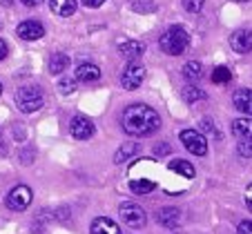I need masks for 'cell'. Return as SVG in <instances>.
Wrapping results in <instances>:
<instances>
[{"label": "cell", "mask_w": 252, "mask_h": 234, "mask_svg": "<svg viewBox=\"0 0 252 234\" xmlns=\"http://www.w3.org/2000/svg\"><path fill=\"white\" fill-rule=\"evenodd\" d=\"M121 125L129 136H150L161 127V116L150 105L134 103V105L125 107L123 116H121Z\"/></svg>", "instance_id": "1"}, {"label": "cell", "mask_w": 252, "mask_h": 234, "mask_svg": "<svg viewBox=\"0 0 252 234\" xmlns=\"http://www.w3.org/2000/svg\"><path fill=\"white\" fill-rule=\"evenodd\" d=\"M158 45H161V52H165L167 56H181L190 47V33L181 25H172L161 33Z\"/></svg>", "instance_id": "2"}, {"label": "cell", "mask_w": 252, "mask_h": 234, "mask_svg": "<svg viewBox=\"0 0 252 234\" xmlns=\"http://www.w3.org/2000/svg\"><path fill=\"white\" fill-rule=\"evenodd\" d=\"M14 100H16V107L23 114H33V112H38L45 105V91L36 85H25L16 91Z\"/></svg>", "instance_id": "3"}, {"label": "cell", "mask_w": 252, "mask_h": 234, "mask_svg": "<svg viewBox=\"0 0 252 234\" xmlns=\"http://www.w3.org/2000/svg\"><path fill=\"white\" fill-rule=\"evenodd\" d=\"M119 216H121V221H123L127 228H134V230L145 228V223H148V214H145V210H143L141 205H136V203H132V201L121 203Z\"/></svg>", "instance_id": "4"}, {"label": "cell", "mask_w": 252, "mask_h": 234, "mask_svg": "<svg viewBox=\"0 0 252 234\" xmlns=\"http://www.w3.org/2000/svg\"><path fill=\"white\" fill-rule=\"evenodd\" d=\"M32 199H33L32 187H29V185H16V187H11V190H9L5 203H7V207H9V210L25 212L29 205H32Z\"/></svg>", "instance_id": "5"}, {"label": "cell", "mask_w": 252, "mask_h": 234, "mask_svg": "<svg viewBox=\"0 0 252 234\" xmlns=\"http://www.w3.org/2000/svg\"><path fill=\"white\" fill-rule=\"evenodd\" d=\"M143 81H145V67L138 60H129L127 65H125L123 74H121V85H123V89H129V91L138 89Z\"/></svg>", "instance_id": "6"}, {"label": "cell", "mask_w": 252, "mask_h": 234, "mask_svg": "<svg viewBox=\"0 0 252 234\" xmlns=\"http://www.w3.org/2000/svg\"><path fill=\"white\" fill-rule=\"evenodd\" d=\"M181 143L186 145V149L194 156H205L208 154V141L201 132L196 129H183L181 132Z\"/></svg>", "instance_id": "7"}, {"label": "cell", "mask_w": 252, "mask_h": 234, "mask_svg": "<svg viewBox=\"0 0 252 234\" xmlns=\"http://www.w3.org/2000/svg\"><path fill=\"white\" fill-rule=\"evenodd\" d=\"M94 132H96V127H94V123H92L90 118H85V116H74L71 118V123H69V134L74 136L76 141H87V139H92L94 136Z\"/></svg>", "instance_id": "8"}, {"label": "cell", "mask_w": 252, "mask_h": 234, "mask_svg": "<svg viewBox=\"0 0 252 234\" xmlns=\"http://www.w3.org/2000/svg\"><path fill=\"white\" fill-rule=\"evenodd\" d=\"M16 33H18V38H23V40H38L45 36V27L38 20H23V23L16 27Z\"/></svg>", "instance_id": "9"}, {"label": "cell", "mask_w": 252, "mask_h": 234, "mask_svg": "<svg viewBox=\"0 0 252 234\" xmlns=\"http://www.w3.org/2000/svg\"><path fill=\"white\" fill-rule=\"evenodd\" d=\"M230 47L237 54H250L252 52V31L250 29H237L230 36Z\"/></svg>", "instance_id": "10"}, {"label": "cell", "mask_w": 252, "mask_h": 234, "mask_svg": "<svg viewBox=\"0 0 252 234\" xmlns=\"http://www.w3.org/2000/svg\"><path fill=\"white\" fill-rule=\"evenodd\" d=\"M74 78L81 81V83H96L100 78V69H98V65H94V62L83 60V62L76 65V74H74Z\"/></svg>", "instance_id": "11"}, {"label": "cell", "mask_w": 252, "mask_h": 234, "mask_svg": "<svg viewBox=\"0 0 252 234\" xmlns=\"http://www.w3.org/2000/svg\"><path fill=\"white\" fill-rule=\"evenodd\" d=\"M119 52L123 58H127V60H138V58L145 54V45L141 43V40H123V43L119 45Z\"/></svg>", "instance_id": "12"}, {"label": "cell", "mask_w": 252, "mask_h": 234, "mask_svg": "<svg viewBox=\"0 0 252 234\" xmlns=\"http://www.w3.org/2000/svg\"><path fill=\"white\" fill-rule=\"evenodd\" d=\"M179 221H181V210L179 207H163L161 212H157V223L167 230L176 228Z\"/></svg>", "instance_id": "13"}, {"label": "cell", "mask_w": 252, "mask_h": 234, "mask_svg": "<svg viewBox=\"0 0 252 234\" xmlns=\"http://www.w3.org/2000/svg\"><path fill=\"white\" fill-rule=\"evenodd\" d=\"M90 234H121V228L114 223V221L105 219V216H98V219L92 221Z\"/></svg>", "instance_id": "14"}, {"label": "cell", "mask_w": 252, "mask_h": 234, "mask_svg": "<svg viewBox=\"0 0 252 234\" xmlns=\"http://www.w3.org/2000/svg\"><path fill=\"white\" fill-rule=\"evenodd\" d=\"M232 100H234V107H237L239 112L252 116V89H239V91H234Z\"/></svg>", "instance_id": "15"}, {"label": "cell", "mask_w": 252, "mask_h": 234, "mask_svg": "<svg viewBox=\"0 0 252 234\" xmlns=\"http://www.w3.org/2000/svg\"><path fill=\"white\" fill-rule=\"evenodd\" d=\"M49 7L61 18H69L76 14V0H49Z\"/></svg>", "instance_id": "16"}, {"label": "cell", "mask_w": 252, "mask_h": 234, "mask_svg": "<svg viewBox=\"0 0 252 234\" xmlns=\"http://www.w3.org/2000/svg\"><path fill=\"white\" fill-rule=\"evenodd\" d=\"M232 134L239 139H252V118H237L232 120Z\"/></svg>", "instance_id": "17"}, {"label": "cell", "mask_w": 252, "mask_h": 234, "mask_svg": "<svg viewBox=\"0 0 252 234\" xmlns=\"http://www.w3.org/2000/svg\"><path fill=\"white\" fill-rule=\"evenodd\" d=\"M141 152V145L138 143H132V141H127L125 145H121L119 149H116V156H114V163H123V161H129V158L134 156V154Z\"/></svg>", "instance_id": "18"}, {"label": "cell", "mask_w": 252, "mask_h": 234, "mask_svg": "<svg viewBox=\"0 0 252 234\" xmlns=\"http://www.w3.org/2000/svg\"><path fill=\"white\" fill-rule=\"evenodd\" d=\"M181 96H183V100H186V103H201V100H205L208 98V94H205L203 89H201V87H196V85H186L181 89Z\"/></svg>", "instance_id": "19"}, {"label": "cell", "mask_w": 252, "mask_h": 234, "mask_svg": "<svg viewBox=\"0 0 252 234\" xmlns=\"http://www.w3.org/2000/svg\"><path fill=\"white\" fill-rule=\"evenodd\" d=\"M67 67H69V58H67L65 54H54V56L49 58V72L52 74L65 72Z\"/></svg>", "instance_id": "20"}, {"label": "cell", "mask_w": 252, "mask_h": 234, "mask_svg": "<svg viewBox=\"0 0 252 234\" xmlns=\"http://www.w3.org/2000/svg\"><path fill=\"white\" fill-rule=\"evenodd\" d=\"M201 74H203V65H201L199 60H190L183 67V76H186L188 81H199Z\"/></svg>", "instance_id": "21"}, {"label": "cell", "mask_w": 252, "mask_h": 234, "mask_svg": "<svg viewBox=\"0 0 252 234\" xmlns=\"http://www.w3.org/2000/svg\"><path fill=\"white\" fill-rule=\"evenodd\" d=\"M170 170L172 172H179L181 176H186V178H192L194 176V167H192V163H188V161H172L170 163Z\"/></svg>", "instance_id": "22"}, {"label": "cell", "mask_w": 252, "mask_h": 234, "mask_svg": "<svg viewBox=\"0 0 252 234\" xmlns=\"http://www.w3.org/2000/svg\"><path fill=\"white\" fill-rule=\"evenodd\" d=\"M232 81V72H230L225 65H219V67H214V72H212V83H217V85H225V83Z\"/></svg>", "instance_id": "23"}, {"label": "cell", "mask_w": 252, "mask_h": 234, "mask_svg": "<svg viewBox=\"0 0 252 234\" xmlns=\"http://www.w3.org/2000/svg\"><path fill=\"white\" fill-rule=\"evenodd\" d=\"M129 7H132L136 14H152L157 9V2L154 0H129Z\"/></svg>", "instance_id": "24"}, {"label": "cell", "mask_w": 252, "mask_h": 234, "mask_svg": "<svg viewBox=\"0 0 252 234\" xmlns=\"http://www.w3.org/2000/svg\"><path fill=\"white\" fill-rule=\"evenodd\" d=\"M201 132L210 134V136H214V139H221V129L214 125V120L210 118V116H205V118H201Z\"/></svg>", "instance_id": "25"}, {"label": "cell", "mask_w": 252, "mask_h": 234, "mask_svg": "<svg viewBox=\"0 0 252 234\" xmlns=\"http://www.w3.org/2000/svg\"><path fill=\"white\" fill-rule=\"evenodd\" d=\"M154 187L157 185L152 181H129V190L136 192V194H150Z\"/></svg>", "instance_id": "26"}, {"label": "cell", "mask_w": 252, "mask_h": 234, "mask_svg": "<svg viewBox=\"0 0 252 234\" xmlns=\"http://www.w3.org/2000/svg\"><path fill=\"white\" fill-rule=\"evenodd\" d=\"M76 78H61L58 81V91H61L63 96H69V94H74L76 91Z\"/></svg>", "instance_id": "27"}, {"label": "cell", "mask_w": 252, "mask_h": 234, "mask_svg": "<svg viewBox=\"0 0 252 234\" xmlns=\"http://www.w3.org/2000/svg\"><path fill=\"white\" fill-rule=\"evenodd\" d=\"M203 5H205V0H183V9L188 14H199L203 9Z\"/></svg>", "instance_id": "28"}, {"label": "cell", "mask_w": 252, "mask_h": 234, "mask_svg": "<svg viewBox=\"0 0 252 234\" xmlns=\"http://www.w3.org/2000/svg\"><path fill=\"white\" fill-rule=\"evenodd\" d=\"M237 152L241 154L243 158H252V139H243V141H239Z\"/></svg>", "instance_id": "29"}, {"label": "cell", "mask_w": 252, "mask_h": 234, "mask_svg": "<svg viewBox=\"0 0 252 234\" xmlns=\"http://www.w3.org/2000/svg\"><path fill=\"white\" fill-rule=\"evenodd\" d=\"M33 161V149L32 147H25L23 152H20V163H25V165H29V163Z\"/></svg>", "instance_id": "30"}, {"label": "cell", "mask_w": 252, "mask_h": 234, "mask_svg": "<svg viewBox=\"0 0 252 234\" xmlns=\"http://www.w3.org/2000/svg\"><path fill=\"white\" fill-rule=\"evenodd\" d=\"M237 232L239 234H252V221H241L237 225Z\"/></svg>", "instance_id": "31"}, {"label": "cell", "mask_w": 252, "mask_h": 234, "mask_svg": "<svg viewBox=\"0 0 252 234\" xmlns=\"http://www.w3.org/2000/svg\"><path fill=\"white\" fill-rule=\"evenodd\" d=\"M154 154H158V156L170 154V145H167V143H157V145H154Z\"/></svg>", "instance_id": "32"}, {"label": "cell", "mask_w": 252, "mask_h": 234, "mask_svg": "<svg viewBox=\"0 0 252 234\" xmlns=\"http://www.w3.org/2000/svg\"><path fill=\"white\" fill-rule=\"evenodd\" d=\"M83 5L87 7V9H96V7H100L105 2V0H81Z\"/></svg>", "instance_id": "33"}, {"label": "cell", "mask_w": 252, "mask_h": 234, "mask_svg": "<svg viewBox=\"0 0 252 234\" xmlns=\"http://www.w3.org/2000/svg\"><path fill=\"white\" fill-rule=\"evenodd\" d=\"M14 134H16L14 136L16 141H25V127L23 125H14Z\"/></svg>", "instance_id": "34"}, {"label": "cell", "mask_w": 252, "mask_h": 234, "mask_svg": "<svg viewBox=\"0 0 252 234\" xmlns=\"http://www.w3.org/2000/svg\"><path fill=\"white\" fill-rule=\"evenodd\" d=\"M7 54H9V47H7V43L2 38H0V60H5Z\"/></svg>", "instance_id": "35"}, {"label": "cell", "mask_w": 252, "mask_h": 234, "mask_svg": "<svg viewBox=\"0 0 252 234\" xmlns=\"http://www.w3.org/2000/svg\"><path fill=\"white\" fill-rule=\"evenodd\" d=\"M246 205L250 207V212H252V185H248V192H246Z\"/></svg>", "instance_id": "36"}, {"label": "cell", "mask_w": 252, "mask_h": 234, "mask_svg": "<svg viewBox=\"0 0 252 234\" xmlns=\"http://www.w3.org/2000/svg\"><path fill=\"white\" fill-rule=\"evenodd\" d=\"M0 156H7V145L5 139H2V132H0Z\"/></svg>", "instance_id": "37"}, {"label": "cell", "mask_w": 252, "mask_h": 234, "mask_svg": "<svg viewBox=\"0 0 252 234\" xmlns=\"http://www.w3.org/2000/svg\"><path fill=\"white\" fill-rule=\"evenodd\" d=\"M20 2H23L25 7H36V5H40L43 0H20Z\"/></svg>", "instance_id": "38"}, {"label": "cell", "mask_w": 252, "mask_h": 234, "mask_svg": "<svg viewBox=\"0 0 252 234\" xmlns=\"http://www.w3.org/2000/svg\"><path fill=\"white\" fill-rule=\"evenodd\" d=\"M11 2L14 0H0V5H5V7H11Z\"/></svg>", "instance_id": "39"}, {"label": "cell", "mask_w": 252, "mask_h": 234, "mask_svg": "<svg viewBox=\"0 0 252 234\" xmlns=\"http://www.w3.org/2000/svg\"><path fill=\"white\" fill-rule=\"evenodd\" d=\"M234 2H248V0H234Z\"/></svg>", "instance_id": "40"}, {"label": "cell", "mask_w": 252, "mask_h": 234, "mask_svg": "<svg viewBox=\"0 0 252 234\" xmlns=\"http://www.w3.org/2000/svg\"><path fill=\"white\" fill-rule=\"evenodd\" d=\"M0 94H2V85H0Z\"/></svg>", "instance_id": "41"}]
</instances>
